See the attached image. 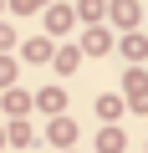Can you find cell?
<instances>
[{
  "label": "cell",
  "instance_id": "1",
  "mask_svg": "<svg viewBox=\"0 0 148 153\" xmlns=\"http://www.w3.org/2000/svg\"><path fill=\"white\" fill-rule=\"evenodd\" d=\"M97 112H102V117H118V112H123V102H118V97H102V102H97Z\"/></svg>",
  "mask_w": 148,
  "mask_h": 153
},
{
  "label": "cell",
  "instance_id": "2",
  "mask_svg": "<svg viewBox=\"0 0 148 153\" xmlns=\"http://www.w3.org/2000/svg\"><path fill=\"white\" fill-rule=\"evenodd\" d=\"M97 148H102V153H118V148H123V138H118V133H102V143H97Z\"/></svg>",
  "mask_w": 148,
  "mask_h": 153
},
{
  "label": "cell",
  "instance_id": "3",
  "mask_svg": "<svg viewBox=\"0 0 148 153\" xmlns=\"http://www.w3.org/2000/svg\"><path fill=\"white\" fill-rule=\"evenodd\" d=\"M0 82H10V61H0Z\"/></svg>",
  "mask_w": 148,
  "mask_h": 153
}]
</instances>
